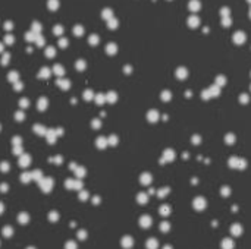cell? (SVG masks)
<instances>
[{
	"label": "cell",
	"instance_id": "6da1fadb",
	"mask_svg": "<svg viewBox=\"0 0 251 249\" xmlns=\"http://www.w3.org/2000/svg\"><path fill=\"white\" fill-rule=\"evenodd\" d=\"M121 246L123 249H131L132 246H134V239H132V236H123L121 239Z\"/></svg>",
	"mask_w": 251,
	"mask_h": 249
},
{
	"label": "cell",
	"instance_id": "7a4b0ae2",
	"mask_svg": "<svg viewBox=\"0 0 251 249\" xmlns=\"http://www.w3.org/2000/svg\"><path fill=\"white\" fill-rule=\"evenodd\" d=\"M151 224H153V220H151V217L150 216H141L140 217V226L143 227V229H150Z\"/></svg>",
	"mask_w": 251,
	"mask_h": 249
},
{
	"label": "cell",
	"instance_id": "3957f363",
	"mask_svg": "<svg viewBox=\"0 0 251 249\" xmlns=\"http://www.w3.org/2000/svg\"><path fill=\"white\" fill-rule=\"evenodd\" d=\"M206 205H207V202L204 201L203 198H197V199H194V202H193V207L195 208V210H198V211L204 210Z\"/></svg>",
	"mask_w": 251,
	"mask_h": 249
},
{
	"label": "cell",
	"instance_id": "277c9868",
	"mask_svg": "<svg viewBox=\"0 0 251 249\" xmlns=\"http://www.w3.org/2000/svg\"><path fill=\"white\" fill-rule=\"evenodd\" d=\"M231 235H233V236H241L242 235V232H244V227H242L241 224H232L231 226Z\"/></svg>",
	"mask_w": 251,
	"mask_h": 249
},
{
	"label": "cell",
	"instance_id": "5b68a950",
	"mask_svg": "<svg viewBox=\"0 0 251 249\" xmlns=\"http://www.w3.org/2000/svg\"><path fill=\"white\" fill-rule=\"evenodd\" d=\"M222 249H235V242L231 237H225L222 240Z\"/></svg>",
	"mask_w": 251,
	"mask_h": 249
},
{
	"label": "cell",
	"instance_id": "8992f818",
	"mask_svg": "<svg viewBox=\"0 0 251 249\" xmlns=\"http://www.w3.org/2000/svg\"><path fill=\"white\" fill-rule=\"evenodd\" d=\"M145 248L147 249H157L159 248V240L156 239V237H150V239H147V242H145Z\"/></svg>",
	"mask_w": 251,
	"mask_h": 249
},
{
	"label": "cell",
	"instance_id": "52a82bcc",
	"mask_svg": "<svg viewBox=\"0 0 251 249\" xmlns=\"http://www.w3.org/2000/svg\"><path fill=\"white\" fill-rule=\"evenodd\" d=\"M2 235L5 236V237L13 236V227H12V226H5V227L2 229Z\"/></svg>",
	"mask_w": 251,
	"mask_h": 249
},
{
	"label": "cell",
	"instance_id": "ba28073f",
	"mask_svg": "<svg viewBox=\"0 0 251 249\" xmlns=\"http://www.w3.org/2000/svg\"><path fill=\"white\" fill-rule=\"evenodd\" d=\"M18 221H19L21 224H27V223H29V214L28 212H19Z\"/></svg>",
	"mask_w": 251,
	"mask_h": 249
},
{
	"label": "cell",
	"instance_id": "9c48e42d",
	"mask_svg": "<svg viewBox=\"0 0 251 249\" xmlns=\"http://www.w3.org/2000/svg\"><path fill=\"white\" fill-rule=\"evenodd\" d=\"M159 212H160V216L168 217L170 214V207L169 205H162L160 207V210H159Z\"/></svg>",
	"mask_w": 251,
	"mask_h": 249
},
{
	"label": "cell",
	"instance_id": "30bf717a",
	"mask_svg": "<svg viewBox=\"0 0 251 249\" xmlns=\"http://www.w3.org/2000/svg\"><path fill=\"white\" fill-rule=\"evenodd\" d=\"M159 229L163 232V233H168L170 230V223H168V221H162L159 224Z\"/></svg>",
	"mask_w": 251,
	"mask_h": 249
},
{
	"label": "cell",
	"instance_id": "8fae6325",
	"mask_svg": "<svg viewBox=\"0 0 251 249\" xmlns=\"http://www.w3.org/2000/svg\"><path fill=\"white\" fill-rule=\"evenodd\" d=\"M59 212H56V211H52V212H48V220L52 221V223H56V221L59 220Z\"/></svg>",
	"mask_w": 251,
	"mask_h": 249
},
{
	"label": "cell",
	"instance_id": "7c38bea8",
	"mask_svg": "<svg viewBox=\"0 0 251 249\" xmlns=\"http://www.w3.org/2000/svg\"><path fill=\"white\" fill-rule=\"evenodd\" d=\"M87 237H88V233H87V230H84V229L78 230V239H79V240H82V242H84V240L87 239Z\"/></svg>",
	"mask_w": 251,
	"mask_h": 249
},
{
	"label": "cell",
	"instance_id": "4fadbf2b",
	"mask_svg": "<svg viewBox=\"0 0 251 249\" xmlns=\"http://www.w3.org/2000/svg\"><path fill=\"white\" fill-rule=\"evenodd\" d=\"M65 249H78V245L75 240H68L65 243Z\"/></svg>",
	"mask_w": 251,
	"mask_h": 249
},
{
	"label": "cell",
	"instance_id": "5bb4252c",
	"mask_svg": "<svg viewBox=\"0 0 251 249\" xmlns=\"http://www.w3.org/2000/svg\"><path fill=\"white\" fill-rule=\"evenodd\" d=\"M41 186H43V189L46 192H48L52 189V180H50V179H48V180H44V182L41 183Z\"/></svg>",
	"mask_w": 251,
	"mask_h": 249
},
{
	"label": "cell",
	"instance_id": "9a60e30c",
	"mask_svg": "<svg viewBox=\"0 0 251 249\" xmlns=\"http://www.w3.org/2000/svg\"><path fill=\"white\" fill-rule=\"evenodd\" d=\"M138 202H140V204H145V202H147V195H145V193H140V195H138Z\"/></svg>",
	"mask_w": 251,
	"mask_h": 249
},
{
	"label": "cell",
	"instance_id": "2e32d148",
	"mask_svg": "<svg viewBox=\"0 0 251 249\" xmlns=\"http://www.w3.org/2000/svg\"><path fill=\"white\" fill-rule=\"evenodd\" d=\"M79 198H81V199H87V192H81Z\"/></svg>",
	"mask_w": 251,
	"mask_h": 249
},
{
	"label": "cell",
	"instance_id": "e0dca14e",
	"mask_svg": "<svg viewBox=\"0 0 251 249\" xmlns=\"http://www.w3.org/2000/svg\"><path fill=\"white\" fill-rule=\"evenodd\" d=\"M98 202H100V198H93V204H96V205H97V204H98Z\"/></svg>",
	"mask_w": 251,
	"mask_h": 249
},
{
	"label": "cell",
	"instance_id": "ac0fdd59",
	"mask_svg": "<svg viewBox=\"0 0 251 249\" xmlns=\"http://www.w3.org/2000/svg\"><path fill=\"white\" fill-rule=\"evenodd\" d=\"M5 211V205H3V202H0V214Z\"/></svg>",
	"mask_w": 251,
	"mask_h": 249
},
{
	"label": "cell",
	"instance_id": "d6986e66",
	"mask_svg": "<svg viewBox=\"0 0 251 249\" xmlns=\"http://www.w3.org/2000/svg\"><path fill=\"white\" fill-rule=\"evenodd\" d=\"M163 249H173V248H172L170 245H166V246H163Z\"/></svg>",
	"mask_w": 251,
	"mask_h": 249
},
{
	"label": "cell",
	"instance_id": "ffe728a7",
	"mask_svg": "<svg viewBox=\"0 0 251 249\" xmlns=\"http://www.w3.org/2000/svg\"><path fill=\"white\" fill-rule=\"evenodd\" d=\"M27 249H37V248H34V246H28Z\"/></svg>",
	"mask_w": 251,
	"mask_h": 249
}]
</instances>
